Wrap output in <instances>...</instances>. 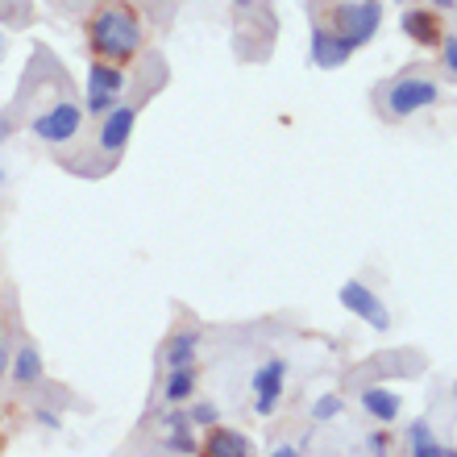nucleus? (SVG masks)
Returning <instances> with one entry per match:
<instances>
[{"instance_id":"obj_13","label":"nucleus","mask_w":457,"mask_h":457,"mask_svg":"<svg viewBox=\"0 0 457 457\" xmlns=\"http://www.w3.org/2000/svg\"><path fill=\"white\" fill-rule=\"evenodd\" d=\"M195 353H200V333H195V328H187V333H175V337L167 341V366H170V370L192 366Z\"/></svg>"},{"instance_id":"obj_12","label":"nucleus","mask_w":457,"mask_h":457,"mask_svg":"<svg viewBox=\"0 0 457 457\" xmlns=\"http://www.w3.org/2000/svg\"><path fill=\"white\" fill-rule=\"evenodd\" d=\"M204 453L208 457H245L250 453V441L241 433H228V428H212L204 441Z\"/></svg>"},{"instance_id":"obj_23","label":"nucleus","mask_w":457,"mask_h":457,"mask_svg":"<svg viewBox=\"0 0 457 457\" xmlns=\"http://www.w3.org/2000/svg\"><path fill=\"white\" fill-rule=\"evenodd\" d=\"M370 449H374V453H383V449H386V436H383V433L370 436Z\"/></svg>"},{"instance_id":"obj_28","label":"nucleus","mask_w":457,"mask_h":457,"mask_svg":"<svg viewBox=\"0 0 457 457\" xmlns=\"http://www.w3.org/2000/svg\"><path fill=\"white\" fill-rule=\"evenodd\" d=\"M453 395H457V386H453Z\"/></svg>"},{"instance_id":"obj_8","label":"nucleus","mask_w":457,"mask_h":457,"mask_svg":"<svg viewBox=\"0 0 457 457\" xmlns=\"http://www.w3.org/2000/svg\"><path fill=\"white\" fill-rule=\"evenodd\" d=\"M133 120H137V109L129 104H112L104 117H100V150H109V154H120L125 145H129V133H133Z\"/></svg>"},{"instance_id":"obj_27","label":"nucleus","mask_w":457,"mask_h":457,"mask_svg":"<svg viewBox=\"0 0 457 457\" xmlns=\"http://www.w3.org/2000/svg\"><path fill=\"white\" fill-rule=\"evenodd\" d=\"M0 187H4V167H0Z\"/></svg>"},{"instance_id":"obj_17","label":"nucleus","mask_w":457,"mask_h":457,"mask_svg":"<svg viewBox=\"0 0 457 457\" xmlns=\"http://www.w3.org/2000/svg\"><path fill=\"white\" fill-rule=\"evenodd\" d=\"M341 411H345V399H341V395H320V399L312 403V416H316L320 424L333 420V416H341Z\"/></svg>"},{"instance_id":"obj_6","label":"nucleus","mask_w":457,"mask_h":457,"mask_svg":"<svg viewBox=\"0 0 457 457\" xmlns=\"http://www.w3.org/2000/svg\"><path fill=\"white\" fill-rule=\"evenodd\" d=\"M341 303H345L353 316H361L370 328H378V333H386V328H391V316H386L383 300H378L366 283H358V278H349L345 287H341Z\"/></svg>"},{"instance_id":"obj_19","label":"nucleus","mask_w":457,"mask_h":457,"mask_svg":"<svg viewBox=\"0 0 457 457\" xmlns=\"http://www.w3.org/2000/svg\"><path fill=\"white\" fill-rule=\"evenodd\" d=\"M187 420H192L195 428H212V424H217V408H212V403H200V408H192Z\"/></svg>"},{"instance_id":"obj_22","label":"nucleus","mask_w":457,"mask_h":457,"mask_svg":"<svg viewBox=\"0 0 457 457\" xmlns=\"http://www.w3.org/2000/svg\"><path fill=\"white\" fill-rule=\"evenodd\" d=\"M428 4H436L441 12H453L457 9V0H428Z\"/></svg>"},{"instance_id":"obj_10","label":"nucleus","mask_w":457,"mask_h":457,"mask_svg":"<svg viewBox=\"0 0 457 457\" xmlns=\"http://www.w3.org/2000/svg\"><path fill=\"white\" fill-rule=\"evenodd\" d=\"M403 34L416 42V46H436L445 29H441V12L433 9H403Z\"/></svg>"},{"instance_id":"obj_4","label":"nucleus","mask_w":457,"mask_h":457,"mask_svg":"<svg viewBox=\"0 0 457 457\" xmlns=\"http://www.w3.org/2000/svg\"><path fill=\"white\" fill-rule=\"evenodd\" d=\"M378 25H383V4L378 0H358V4H341L333 12V29L345 37L349 46L358 50L366 46L374 34H378Z\"/></svg>"},{"instance_id":"obj_18","label":"nucleus","mask_w":457,"mask_h":457,"mask_svg":"<svg viewBox=\"0 0 457 457\" xmlns=\"http://www.w3.org/2000/svg\"><path fill=\"white\" fill-rule=\"evenodd\" d=\"M441 62H445L449 79L457 84V37H441Z\"/></svg>"},{"instance_id":"obj_26","label":"nucleus","mask_w":457,"mask_h":457,"mask_svg":"<svg viewBox=\"0 0 457 457\" xmlns=\"http://www.w3.org/2000/svg\"><path fill=\"white\" fill-rule=\"evenodd\" d=\"M237 4H241V9H250V4H253V0H237Z\"/></svg>"},{"instance_id":"obj_11","label":"nucleus","mask_w":457,"mask_h":457,"mask_svg":"<svg viewBox=\"0 0 457 457\" xmlns=\"http://www.w3.org/2000/svg\"><path fill=\"white\" fill-rule=\"evenodd\" d=\"M361 408L370 411L374 420L391 424L399 416V395L395 391H383V386H366V391H361Z\"/></svg>"},{"instance_id":"obj_16","label":"nucleus","mask_w":457,"mask_h":457,"mask_svg":"<svg viewBox=\"0 0 457 457\" xmlns=\"http://www.w3.org/2000/svg\"><path fill=\"white\" fill-rule=\"evenodd\" d=\"M167 403H183V399L195 391V370L192 366H179V370H170V378H167Z\"/></svg>"},{"instance_id":"obj_20","label":"nucleus","mask_w":457,"mask_h":457,"mask_svg":"<svg viewBox=\"0 0 457 457\" xmlns=\"http://www.w3.org/2000/svg\"><path fill=\"white\" fill-rule=\"evenodd\" d=\"M167 449H175V453H195V441L183 428H175V436H170V445Z\"/></svg>"},{"instance_id":"obj_2","label":"nucleus","mask_w":457,"mask_h":457,"mask_svg":"<svg viewBox=\"0 0 457 457\" xmlns=\"http://www.w3.org/2000/svg\"><path fill=\"white\" fill-rule=\"evenodd\" d=\"M383 112L391 120L399 117H411V112H424L433 109L436 100H441V87H436V79H428V75H399V79H391V84L383 87Z\"/></svg>"},{"instance_id":"obj_24","label":"nucleus","mask_w":457,"mask_h":457,"mask_svg":"<svg viewBox=\"0 0 457 457\" xmlns=\"http://www.w3.org/2000/svg\"><path fill=\"white\" fill-rule=\"evenodd\" d=\"M4 54H9V37L0 34V62H4Z\"/></svg>"},{"instance_id":"obj_1","label":"nucleus","mask_w":457,"mask_h":457,"mask_svg":"<svg viewBox=\"0 0 457 457\" xmlns=\"http://www.w3.org/2000/svg\"><path fill=\"white\" fill-rule=\"evenodd\" d=\"M84 34H87V46H92L96 59L120 62V59H133V54L142 50L145 29H142V17H137L133 4H125V0H104V4L92 9Z\"/></svg>"},{"instance_id":"obj_25","label":"nucleus","mask_w":457,"mask_h":457,"mask_svg":"<svg viewBox=\"0 0 457 457\" xmlns=\"http://www.w3.org/2000/svg\"><path fill=\"white\" fill-rule=\"evenodd\" d=\"M4 366H9V353L0 349V378H4Z\"/></svg>"},{"instance_id":"obj_3","label":"nucleus","mask_w":457,"mask_h":457,"mask_svg":"<svg viewBox=\"0 0 457 457\" xmlns=\"http://www.w3.org/2000/svg\"><path fill=\"white\" fill-rule=\"evenodd\" d=\"M84 117H87V109H79L75 100L62 96V100H54V104H46V109H37L34 117H29V129H34V137H42V142L62 145V142H75V137H79Z\"/></svg>"},{"instance_id":"obj_9","label":"nucleus","mask_w":457,"mask_h":457,"mask_svg":"<svg viewBox=\"0 0 457 457\" xmlns=\"http://www.w3.org/2000/svg\"><path fill=\"white\" fill-rule=\"evenodd\" d=\"M349 54H353V46H349L337 29H325V25H316L312 29V62L320 67V71H337V67H345Z\"/></svg>"},{"instance_id":"obj_21","label":"nucleus","mask_w":457,"mask_h":457,"mask_svg":"<svg viewBox=\"0 0 457 457\" xmlns=\"http://www.w3.org/2000/svg\"><path fill=\"white\" fill-rule=\"evenodd\" d=\"M275 457H300V449L295 445H275Z\"/></svg>"},{"instance_id":"obj_7","label":"nucleus","mask_w":457,"mask_h":457,"mask_svg":"<svg viewBox=\"0 0 457 457\" xmlns=\"http://www.w3.org/2000/svg\"><path fill=\"white\" fill-rule=\"evenodd\" d=\"M283 378H287V366L283 361H262L258 370H253V411L258 416H270L278 408V395H283Z\"/></svg>"},{"instance_id":"obj_14","label":"nucleus","mask_w":457,"mask_h":457,"mask_svg":"<svg viewBox=\"0 0 457 457\" xmlns=\"http://www.w3.org/2000/svg\"><path fill=\"white\" fill-rule=\"evenodd\" d=\"M37 378H42V353H37V345H21L17 349V361H12V383L34 386Z\"/></svg>"},{"instance_id":"obj_5","label":"nucleus","mask_w":457,"mask_h":457,"mask_svg":"<svg viewBox=\"0 0 457 457\" xmlns=\"http://www.w3.org/2000/svg\"><path fill=\"white\" fill-rule=\"evenodd\" d=\"M120 92H125L120 67H112L109 59H96L87 67V112H92V117H104V112L117 104Z\"/></svg>"},{"instance_id":"obj_15","label":"nucleus","mask_w":457,"mask_h":457,"mask_svg":"<svg viewBox=\"0 0 457 457\" xmlns=\"http://www.w3.org/2000/svg\"><path fill=\"white\" fill-rule=\"evenodd\" d=\"M408 445H411V457H449V449L441 445L428 428V420H416L408 428Z\"/></svg>"}]
</instances>
